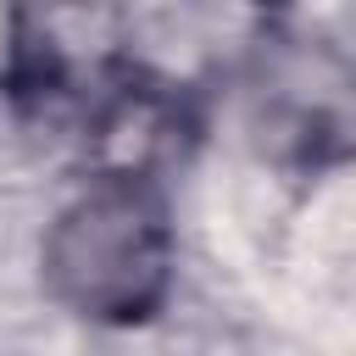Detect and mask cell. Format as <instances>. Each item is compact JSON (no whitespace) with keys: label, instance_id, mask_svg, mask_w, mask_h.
I'll return each mask as SVG.
<instances>
[{"label":"cell","instance_id":"cell-1","mask_svg":"<svg viewBox=\"0 0 356 356\" xmlns=\"http://www.w3.org/2000/svg\"><path fill=\"white\" fill-rule=\"evenodd\" d=\"M44 284L89 323H150L172 289V217L161 189L139 167L89 178L44 234Z\"/></svg>","mask_w":356,"mask_h":356}]
</instances>
